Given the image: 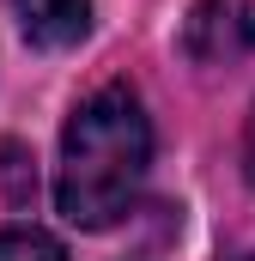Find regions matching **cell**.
<instances>
[{
  "mask_svg": "<svg viewBox=\"0 0 255 261\" xmlns=\"http://www.w3.org/2000/svg\"><path fill=\"white\" fill-rule=\"evenodd\" d=\"M183 55L200 67H231L255 55V0H194L183 18Z\"/></svg>",
  "mask_w": 255,
  "mask_h": 261,
  "instance_id": "2",
  "label": "cell"
},
{
  "mask_svg": "<svg viewBox=\"0 0 255 261\" xmlns=\"http://www.w3.org/2000/svg\"><path fill=\"white\" fill-rule=\"evenodd\" d=\"M18 24L37 49H73L91 31V0H18Z\"/></svg>",
  "mask_w": 255,
  "mask_h": 261,
  "instance_id": "3",
  "label": "cell"
},
{
  "mask_svg": "<svg viewBox=\"0 0 255 261\" xmlns=\"http://www.w3.org/2000/svg\"><path fill=\"white\" fill-rule=\"evenodd\" d=\"M243 164H249V182H255V116H249V140H243Z\"/></svg>",
  "mask_w": 255,
  "mask_h": 261,
  "instance_id": "5",
  "label": "cell"
},
{
  "mask_svg": "<svg viewBox=\"0 0 255 261\" xmlns=\"http://www.w3.org/2000/svg\"><path fill=\"white\" fill-rule=\"evenodd\" d=\"M146 170H152V122L128 85H104L73 110L61 134L55 206L67 225L104 231L140 200Z\"/></svg>",
  "mask_w": 255,
  "mask_h": 261,
  "instance_id": "1",
  "label": "cell"
},
{
  "mask_svg": "<svg viewBox=\"0 0 255 261\" xmlns=\"http://www.w3.org/2000/svg\"><path fill=\"white\" fill-rule=\"evenodd\" d=\"M0 261H67V249L37 231V225H18V231H0Z\"/></svg>",
  "mask_w": 255,
  "mask_h": 261,
  "instance_id": "4",
  "label": "cell"
},
{
  "mask_svg": "<svg viewBox=\"0 0 255 261\" xmlns=\"http://www.w3.org/2000/svg\"><path fill=\"white\" fill-rule=\"evenodd\" d=\"M249 261H255V255H249Z\"/></svg>",
  "mask_w": 255,
  "mask_h": 261,
  "instance_id": "6",
  "label": "cell"
}]
</instances>
